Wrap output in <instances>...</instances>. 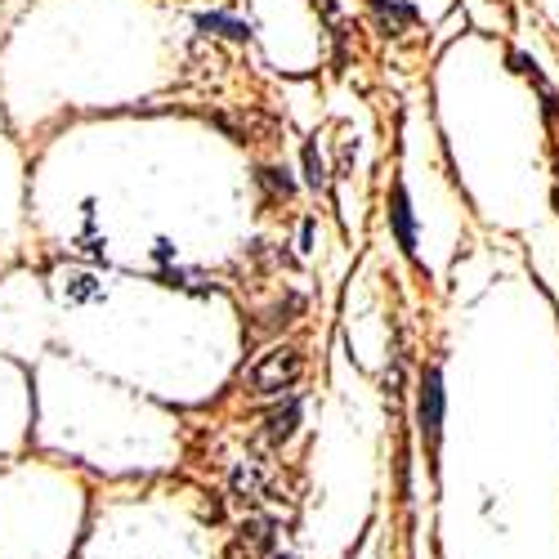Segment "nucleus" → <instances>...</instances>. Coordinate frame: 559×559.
Returning a JSON list of instances; mask_svg holds the SVG:
<instances>
[{"label":"nucleus","mask_w":559,"mask_h":559,"mask_svg":"<svg viewBox=\"0 0 559 559\" xmlns=\"http://www.w3.org/2000/svg\"><path fill=\"white\" fill-rule=\"evenodd\" d=\"M300 371H305V358L296 345H273L247 367V385L251 394H283L300 381Z\"/></svg>","instance_id":"1"},{"label":"nucleus","mask_w":559,"mask_h":559,"mask_svg":"<svg viewBox=\"0 0 559 559\" xmlns=\"http://www.w3.org/2000/svg\"><path fill=\"white\" fill-rule=\"evenodd\" d=\"M443 412H448L443 371L439 367H426L421 371V399H416V421H421V439H426L430 456L439 452V439H443Z\"/></svg>","instance_id":"2"},{"label":"nucleus","mask_w":559,"mask_h":559,"mask_svg":"<svg viewBox=\"0 0 559 559\" xmlns=\"http://www.w3.org/2000/svg\"><path fill=\"white\" fill-rule=\"evenodd\" d=\"M390 228H394L403 255H416V215H412V202H407L403 179L394 183V193H390Z\"/></svg>","instance_id":"3"},{"label":"nucleus","mask_w":559,"mask_h":559,"mask_svg":"<svg viewBox=\"0 0 559 559\" xmlns=\"http://www.w3.org/2000/svg\"><path fill=\"white\" fill-rule=\"evenodd\" d=\"M296 426H300V399H292L283 412H273L269 416V426H264V439L273 443V448H283L292 435H296Z\"/></svg>","instance_id":"4"},{"label":"nucleus","mask_w":559,"mask_h":559,"mask_svg":"<svg viewBox=\"0 0 559 559\" xmlns=\"http://www.w3.org/2000/svg\"><path fill=\"white\" fill-rule=\"evenodd\" d=\"M198 27H202V32H215V36H228V40H247V36H251V27H247V23L224 19V14H202V19H198Z\"/></svg>","instance_id":"5"},{"label":"nucleus","mask_w":559,"mask_h":559,"mask_svg":"<svg viewBox=\"0 0 559 559\" xmlns=\"http://www.w3.org/2000/svg\"><path fill=\"white\" fill-rule=\"evenodd\" d=\"M242 542L269 550V546H273V524H269V520H247V524H242Z\"/></svg>","instance_id":"6"},{"label":"nucleus","mask_w":559,"mask_h":559,"mask_svg":"<svg viewBox=\"0 0 559 559\" xmlns=\"http://www.w3.org/2000/svg\"><path fill=\"white\" fill-rule=\"evenodd\" d=\"M255 488H260V471H255V465H242V471L233 475V492H238V497H255Z\"/></svg>","instance_id":"7"},{"label":"nucleus","mask_w":559,"mask_h":559,"mask_svg":"<svg viewBox=\"0 0 559 559\" xmlns=\"http://www.w3.org/2000/svg\"><path fill=\"white\" fill-rule=\"evenodd\" d=\"M305 170H309V183H313V189H322V183H328V175H322V162H318V148H313V144L305 148Z\"/></svg>","instance_id":"8"},{"label":"nucleus","mask_w":559,"mask_h":559,"mask_svg":"<svg viewBox=\"0 0 559 559\" xmlns=\"http://www.w3.org/2000/svg\"><path fill=\"white\" fill-rule=\"evenodd\" d=\"M260 179L269 183L273 193H283V198H292V179H287V170H260Z\"/></svg>","instance_id":"9"},{"label":"nucleus","mask_w":559,"mask_h":559,"mask_svg":"<svg viewBox=\"0 0 559 559\" xmlns=\"http://www.w3.org/2000/svg\"><path fill=\"white\" fill-rule=\"evenodd\" d=\"M72 296H76V300H90V296H99L95 277H76V283H72Z\"/></svg>","instance_id":"10"}]
</instances>
